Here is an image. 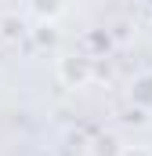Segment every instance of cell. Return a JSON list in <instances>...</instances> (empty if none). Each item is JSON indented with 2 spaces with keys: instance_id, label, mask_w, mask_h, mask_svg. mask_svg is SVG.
<instances>
[{
  "instance_id": "cell-1",
  "label": "cell",
  "mask_w": 152,
  "mask_h": 156,
  "mask_svg": "<svg viewBox=\"0 0 152 156\" xmlns=\"http://www.w3.org/2000/svg\"><path fill=\"white\" fill-rule=\"evenodd\" d=\"M91 76H94V62H91V55L69 51V55L58 58V80H62L65 87H87Z\"/></svg>"
},
{
  "instance_id": "cell-2",
  "label": "cell",
  "mask_w": 152,
  "mask_h": 156,
  "mask_svg": "<svg viewBox=\"0 0 152 156\" xmlns=\"http://www.w3.org/2000/svg\"><path fill=\"white\" fill-rule=\"evenodd\" d=\"M22 33H26V26H22V18H18V15H0V40H7V44H11V40L22 37Z\"/></svg>"
},
{
  "instance_id": "cell-3",
  "label": "cell",
  "mask_w": 152,
  "mask_h": 156,
  "mask_svg": "<svg viewBox=\"0 0 152 156\" xmlns=\"http://www.w3.org/2000/svg\"><path fill=\"white\" fill-rule=\"evenodd\" d=\"M123 153H127V149L119 145L116 134H102V138L94 142V153H91V156H123Z\"/></svg>"
},
{
  "instance_id": "cell-4",
  "label": "cell",
  "mask_w": 152,
  "mask_h": 156,
  "mask_svg": "<svg viewBox=\"0 0 152 156\" xmlns=\"http://www.w3.org/2000/svg\"><path fill=\"white\" fill-rule=\"evenodd\" d=\"M33 33H36V44H40V47H51V44L58 40V29H54L51 22H40V26L33 29Z\"/></svg>"
},
{
  "instance_id": "cell-5",
  "label": "cell",
  "mask_w": 152,
  "mask_h": 156,
  "mask_svg": "<svg viewBox=\"0 0 152 156\" xmlns=\"http://www.w3.org/2000/svg\"><path fill=\"white\" fill-rule=\"evenodd\" d=\"M123 156H145V153H141V149H127Z\"/></svg>"
}]
</instances>
